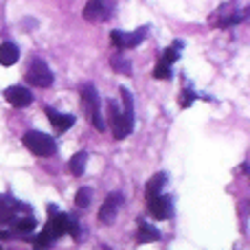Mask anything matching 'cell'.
<instances>
[{
    "mask_svg": "<svg viewBox=\"0 0 250 250\" xmlns=\"http://www.w3.org/2000/svg\"><path fill=\"white\" fill-rule=\"evenodd\" d=\"M82 99H83V110H86V117L90 125H95V129H99V132H105V121H104V114H101V101H99L97 88L90 86V83L83 86Z\"/></svg>",
    "mask_w": 250,
    "mask_h": 250,
    "instance_id": "cell-1",
    "label": "cell"
},
{
    "mask_svg": "<svg viewBox=\"0 0 250 250\" xmlns=\"http://www.w3.org/2000/svg\"><path fill=\"white\" fill-rule=\"evenodd\" d=\"M22 141H24L26 149H29L31 154L42 156V158H48V156H53V154H55V149H57L55 138L48 136V134H44V132H38V129H31V132H26Z\"/></svg>",
    "mask_w": 250,
    "mask_h": 250,
    "instance_id": "cell-2",
    "label": "cell"
},
{
    "mask_svg": "<svg viewBox=\"0 0 250 250\" xmlns=\"http://www.w3.org/2000/svg\"><path fill=\"white\" fill-rule=\"evenodd\" d=\"M26 83L38 88H51L53 86V73L46 66V62L35 60L26 70Z\"/></svg>",
    "mask_w": 250,
    "mask_h": 250,
    "instance_id": "cell-3",
    "label": "cell"
},
{
    "mask_svg": "<svg viewBox=\"0 0 250 250\" xmlns=\"http://www.w3.org/2000/svg\"><path fill=\"white\" fill-rule=\"evenodd\" d=\"M145 35H147V26H141V29L132 31V33H125V31H112V33H110V40H112V44L119 48V51H125V48L138 46V44L145 40Z\"/></svg>",
    "mask_w": 250,
    "mask_h": 250,
    "instance_id": "cell-4",
    "label": "cell"
},
{
    "mask_svg": "<svg viewBox=\"0 0 250 250\" xmlns=\"http://www.w3.org/2000/svg\"><path fill=\"white\" fill-rule=\"evenodd\" d=\"M68 215H64V213H53V215H48V224L44 226L42 233L46 235L51 242H55L57 237H62V235H66V230H68Z\"/></svg>",
    "mask_w": 250,
    "mask_h": 250,
    "instance_id": "cell-5",
    "label": "cell"
},
{
    "mask_svg": "<svg viewBox=\"0 0 250 250\" xmlns=\"http://www.w3.org/2000/svg\"><path fill=\"white\" fill-rule=\"evenodd\" d=\"M149 202V213L156 220H169L173 215V202L169 195H154V198H147Z\"/></svg>",
    "mask_w": 250,
    "mask_h": 250,
    "instance_id": "cell-6",
    "label": "cell"
},
{
    "mask_svg": "<svg viewBox=\"0 0 250 250\" xmlns=\"http://www.w3.org/2000/svg\"><path fill=\"white\" fill-rule=\"evenodd\" d=\"M4 99L13 105V108H26L33 104V95L26 86H11L4 90Z\"/></svg>",
    "mask_w": 250,
    "mask_h": 250,
    "instance_id": "cell-7",
    "label": "cell"
},
{
    "mask_svg": "<svg viewBox=\"0 0 250 250\" xmlns=\"http://www.w3.org/2000/svg\"><path fill=\"white\" fill-rule=\"evenodd\" d=\"M108 114H110V127H112V134L117 141H121V138H125L127 134H132V129H129L127 123H125L123 114L119 112V108L112 104V101H110V105H108Z\"/></svg>",
    "mask_w": 250,
    "mask_h": 250,
    "instance_id": "cell-8",
    "label": "cell"
},
{
    "mask_svg": "<svg viewBox=\"0 0 250 250\" xmlns=\"http://www.w3.org/2000/svg\"><path fill=\"white\" fill-rule=\"evenodd\" d=\"M123 202V195L121 193H112L105 198L104 207L99 208V220L104 222V224H110V222H114V217H117V211L119 207H121Z\"/></svg>",
    "mask_w": 250,
    "mask_h": 250,
    "instance_id": "cell-9",
    "label": "cell"
},
{
    "mask_svg": "<svg viewBox=\"0 0 250 250\" xmlns=\"http://www.w3.org/2000/svg\"><path fill=\"white\" fill-rule=\"evenodd\" d=\"M46 117H48V121H51L53 129H55L57 134H62V132H68V129L75 125V117H73V114L57 112L55 108H46Z\"/></svg>",
    "mask_w": 250,
    "mask_h": 250,
    "instance_id": "cell-10",
    "label": "cell"
},
{
    "mask_svg": "<svg viewBox=\"0 0 250 250\" xmlns=\"http://www.w3.org/2000/svg\"><path fill=\"white\" fill-rule=\"evenodd\" d=\"M108 16H110V11L104 0H90V2L86 4V9H83V18H86L88 22H101Z\"/></svg>",
    "mask_w": 250,
    "mask_h": 250,
    "instance_id": "cell-11",
    "label": "cell"
},
{
    "mask_svg": "<svg viewBox=\"0 0 250 250\" xmlns=\"http://www.w3.org/2000/svg\"><path fill=\"white\" fill-rule=\"evenodd\" d=\"M20 60V51L13 42H2L0 44V66H13Z\"/></svg>",
    "mask_w": 250,
    "mask_h": 250,
    "instance_id": "cell-12",
    "label": "cell"
},
{
    "mask_svg": "<svg viewBox=\"0 0 250 250\" xmlns=\"http://www.w3.org/2000/svg\"><path fill=\"white\" fill-rule=\"evenodd\" d=\"M160 239V233L158 229H154L151 224L147 222H138V235H136V242L138 244H151V242H158Z\"/></svg>",
    "mask_w": 250,
    "mask_h": 250,
    "instance_id": "cell-13",
    "label": "cell"
},
{
    "mask_svg": "<svg viewBox=\"0 0 250 250\" xmlns=\"http://www.w3.org/2000/svg\"><path fill=\"white\" fill-rule=\"evenodd\" d=\"M121 99H123V119L129 129H134V97L127 88H121Z\"/></svg>",
    "mask_w": 250,
    "mask_h": 250,
    "instance_id": "cell-14",
    "label": "cell"
},
{
    "mask_svg": "<svg viewBox=\"0 0 250 250\" xmlns=\"http://www.w3.org/2000/svg\"><path fill=\"white\" fill-rule=\"evenodd\" d=\"M167 185V173H156L154 178H151L149 182H147V187H145V195L147 198H154V195H160L163 193V187Z\"/></svg>",
    "mask_w": 250,
    "mask_h": 250,
    "instance_id": "cell-15",
    "label": "cell"
},
{
    "mask_svg": "<svg viewBox=\"0 0 250 250\" xmlns=\"http://www.w3.org/2000/svg\"><path fill=\"white\" fill-rule=\"evenodd\" d=\"M86 163H88V154L86 151H77V154L70 158L68 167H70V173L73 176H83V171H86Z\"/></svg>",
    "mask_w": 250,
    "mask_h": 250,
    "instance_id": "cell-16",
    "label": "cell"
},
{
    "mask_svg": "<svg viewBox=\"0 0 250 250\" xmlns=\"http://www.w3.org/2000/svg\"><path fill=\"white\" fill-rule=\"evenodd\" d=\"M110 62H112V66L119 70V73H123V75H129V73H132V64H129L127 57H123V55H114Z\"/></svg>",
    "mask_w": 250,
    "mask_h": 250,
    "instance_id": "cell-17",
    "label": "cell"
},
{
    "mask_svg": "<svg viewBox=\"0 0 250 250\" xmlns=\"http://www.w3.org/2000/svg\"><path fill=\"white\" fill-rule=\"evenodd\" d=\"M90 200H92V189H88V187H82L77 191V195H75V204L82 208H86L90 204Z\"/></svg>",
    "mask_w": 250,
    "mask_h": 250,
    "instance_id": "cell-18",
    "label": "cell"
},
{
    "mask_svg": "<svg viewBox=\"0 0 250 250\" xmlns=\"http://www.w3.org/2000/svg\"><path fill=\"white\" fill-rule=\"evenodd\" d=\"M180 48H182V42H176L173 46L165 48V55H163V62H167V64H173V62L180 57Z\"/></svg>",
    "mask_w": 250,
    "mask_h": 250,
    "instance_id": "cell-19",
    "label": "cell"
},
{
    "mask_svg": "<svg viewBox=\"0 0 250 250\" xmlns=\"http://www.w3.org/2000/svg\"><path fill=\"white\" fill-rule=\"evenodd\" d=\"M154 77L156 79H169L171 77V64H167V62L160 60L154 68Z\"/></svg>",
    "mask_w": 250,
    "mask_h": 250,
    "instance_id": "cell-20",
    "label": "cell"
},
{
    "mask_svg": "<svg viewBox=\"0 0 250 250\" xmlns=\"http://www.w3.org/2000/svg\"><path fill=\"white\" fill-rule=\"evenodd\" d=\"M35 229V220L33 217H24V220H18L16 222V233H31Z\"/></svg>",
    "mask_w": 250,
    "mask_h": 250,
    "instance_id": "cell-21",
    "label": "cell"
},
{
    "mask_svg": "<svg viewBox=\"0 0 250 250\" xmlns=\"http://www.w3.org/2000/svg\"><path fill=\"white\" fill-rule=\"evenodd\" d=\"M198 99V95H195V92H191V90H185V97H182V108H189L191 104H193V101Z\"/></svg>",
    "mask_w": 250,
    "mask_h": 250,
    "instance_id": "cell-22",
    "label": "cell"
}]
</instances>
